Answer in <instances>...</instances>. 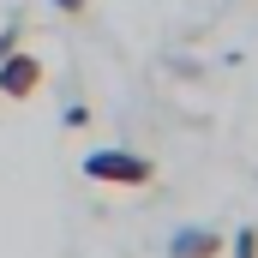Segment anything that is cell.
<instances>
[{
	"label": "cell",
	"mask_w": 258,
	"mask_h": 258,
	"mask_svg": "<svg viewBox=\"0 0 258 258\" xmlns=\"http://www.w3.org/2000/svg\"><path fill=\"white\" fill-rule=\"evenodd\" d=\"M84 174L90 180H102V186H150L156 180V162L150 156H138V150H90L84 156Z\"/></svg>",
	"instance_id": "cell-1"
},
{
	"label": "cell",
	"mask_w": 258,
	"mask_h": 258,
	"mask_svg": "<svg viewBox=\"0 0 258 258\" xmlns=\"http://www.w3.org/2000/svg\"><path fill=\"white\" fill-rule=\"evenodd\" d=\"M234 258H258V228H240L234 234Z\"/></svg>",
	"instance_id": "cell-4"
},
{
	"label": "cell",
	"mask_w": 258,
	"mask_h": 258,
	"mask_svg": "<svg viewBox=\"0 0 258 258\" xmlns=\"http://www.w3.org/2000/svg\"><path fill=\"white\" fill-rule=\"evenodd\" d=\"M54 6H60V12H72V18H78V12H84L90 0H54Z\"/></svg>",
	"instance_id": "cell-6"
},
{
	"label": "cell",
	"mask_w": 258,
	"mask_h": 258,
	"mask_svg": "<svg viewBox=\"0 0 258 258\" xmlns=\"http://www.w3.org/2000/svg\"><path fill=\"white\" fill-rule=\"evenodd\" d=\"M36 90H42V60H36V54H24V48H12V54L0 60V96L30 102Z\"/></svg>",
	"instance_id": "cell-2"
},
{
	"label": "cell",
	"mask_w": 258,
	"mask_h": 258,
	"mask_svg": "<svg viewBox=\"0 0 258 258\" xmlns=\"http://www.w3.org/2000/svg\"><path fill=\"white\" fill-rule=\"evenodd\" d=\"M12 48H18V24H6V30H0V60H6Z\"/></svg>",
	"instance_id": "cell-5"
},
{
	"label": "cell",
	"mask_w": 258,
	"mask_h": 258,
	"mask_svg": "<svg viewBox=\"0 0 258 258\" xmlns=\"http://www.w3.org/2000/svg\"><path fill=\"white\" fill-rule=\"evenodd\" d=\"M222 252V234L216 228H180L168 240V258H216Z\"/></svg>",
	"instance_id": "cell-3"
}]
</instances>
